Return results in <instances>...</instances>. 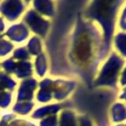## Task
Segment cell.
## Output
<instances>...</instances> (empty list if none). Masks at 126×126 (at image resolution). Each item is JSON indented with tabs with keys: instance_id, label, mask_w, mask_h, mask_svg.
<instances>
[{
	"instance_id": "1",
	"label": "cell",
	"mask_w": 126,
	"mask_h": 126,
	"mask_svg": "<svg viewBox=\"0 0 126 126\" xmlns=\"http://www.w3.org/2000/svg\"><path fill=\"white\" fill-rule=\"evenodd\" d=\"M25 9L24 2L20 0H6L0 2V13L8 21H16Z\"/></svg>"
},
{
	"instance_id": "2",
	"label": "cell",
	"mask_w": 126,
	"mask_h": 126,
	"mask_svg": "<svg viewBox=\"0 0 126 126\" xmlns=\"http://www.w3.org/2000/svg\"><path fill=\"white\" fill-rule=\"evenodd\" d=\"M24 22L36 33L44 35L48 27V23L44 21L37 13L33 10H30L24 17Z\"/></svg>"
},
{
	"instance_id": "3",
	"label": "cell",
	"mask_w": 126,
	"mask_h": 126,
	"mask_svg": "<svg viewBox=\"0 0 126 126\" xmlns=\"http://www.w3.org/2000/svg\"><path fill=\"white\" fill-rule=\"evenodd\" d=\"M36 88V81L32 78L24 79L20 85V88L18 90V96H17V102L21 101H30L32 98L33 91Z\"/></svg>"
},
{
	"instance_id": "4",
	"label": "cell",
	"mask_w": 126,
	"mask_h": 126,
	"mask_svg": "<svg viewBox=\"0 0 126 126\" xmlns=\"http://www.w3.org/2000/svg\"><path fill=\"white\" fill-rule=\"evenodd\" d=\"M4 35H6L11 40L20 42L28 37L29 31H28V28L24 24H17V25L10 27L7 30V32L4 33Z\"/></svg>"
},
{
	"instance_id": "5",
	"label": "cell",
	"mask_w": 126,
	"mask_h": 126,
	"mask_svg": "<svg viewBox=\"0 0 126 126\" xmlns=\"http://www.w3.org/2000/svg\"><path fill=\"white\" fill-rule=\"evenodd\" d=\"M32 64L29 61H19L17 62V67L15 74L20 79H26L32 75Z\"/></svg>"
},
{
	"instance_id": "6",
	"label": "cell",
	"mask_w": 126,
	"mask_h": 126,
	"mask_svg": "<svg viewBox=\"0 0 126 126\" xmlns=\"http://www.w3.org/2000/svg\"><path fill=\"white\" fill-rule=\"evenodd\" d=\"M0 84L5 90H8L9 92H13L15 90V87L17 85L16 81L7 73L0 72Z\"/></svg>"
},
{
	"instance_id": "7",
	"label": "cell",
	"mask_w": 126,
	"mask_h": 126,
	"mask_svg": "<svg viewBox=\"0 0 126 126\" xmlns=\"http://www.w3.org/2000/svg\"><path fill=\"white\" fill-rule=\"evenodd\" d=\"M32 106H33V103L31 101H21V102H17L14 105L13 110H14V112H16L18 114L25 115V114H28L32 110Z\"/></svg>"
},
{
	"instance_id": "8",
	"label": "cell",
	"mask_w": 126,
	"mask_h": 126,
	"mask_svg": "<svg viewBox=\"0 0 126 126\" xmlns=\"http://www.w3.org/2000/svg\"><path fill=\"white\" fill-rule=\"evenodd\" d=\"M28 51L29 53L31 54H33V55H36L40 52V49H41V45H40V41L37 37L33 36L32 37V39L29 41L28 43Z\"/></svg>"
},
{
	"instance_id": "9",
	"label": "cell",
	"mask_w": 126,
	"mask_h": 126,
	"mask_svg": "<svg viewBox=\"0 0 126 126\" xmlns=\"http://www.w3.org/2000/svg\"><path fill=\"white\" fill-rule=\"evenodd\" d=\"M30 58V53L26 47L17 48L13 53V59H17L20 61H27Z\"/></svg>"
},
{
	"instance_id": "10",
	"label": "cell",
	"mask_w": 126,
	"mask_h": 126,
	"mask_svg": "<svg viewBox=\"0 0 126 126\" xmlns=\"http://www.w3.org/2000/svg\"><path fill=\"white\" fill-rule=\"evenodd\" d=\"M35 69L39 76H42L45 73L46 69V63H45V57L43 54H39L35 60Z\"/></svg>"
},
{
	"instance_id": "11",
	"label": "cell",
	"mask_w": 126,
	"mask_h": 126,
	"mask_svg": "<svg viewBox=\"0 0 126 126\" xmlns=\"http://www.w3.org/2000/svg\"><path fill=\"white\" fill-rule=\"evenodd\" d=\"M14 48V45L11 41L1 38L0 39V56H5L10 53Z\"/></svg>"
},
{
	"instance_id": "12",
	"label": "cell",
	"mask_w": 126,
	"mask_h": 126,
	"mask_svg": "<svg viewBox=\"0 0 126 126\" xmlns=\"http://www.w3.org/2000/svg\"><path fill=\"white\" fill-rule=\"evenodd\" d=\"M1 66L4 69V72L5 73L12 74V73H15V71H16L17 62H15V60L13 58H9V59L3 61L2 64H1Z\"/></svg>"
},
{
	"instance_id": "13",
	"label": "cell",
	"mask_w": 126,
	"mask_h": 126,
	"mask_svg": "<svg viewBox=\"0 0 126 126\" xmlns=\"http://www.w3.org/2000/svg\"><path fill=\"white\" fill-rule=\"evenodd\" d=\"M12 100V94L11 92L3 91L0 92V107L1 108H7Z\"/></svg>"
},
{
	"instance_id": "14",
	"label": "cell",
	"mask_w": 126,
	"mask_h": 126,
	"mask_svg": "<svg viewBox=\"0 0 126 126\" xmlns=\"http://www.w3.org/2000/svg\"><path fill=\"white\" fill-rule=\"evenodd\" d=\"M33 5H34L35 9L38 10L39 12H41L43 14H47V15H50L51 14V8L49 7L50 6V3L49 2L34 1L33 2Z\"/></svg>"
},
{
	"instance_id": "15",
	"label": "cell",
	"mask_w": 126,
	"mask_h": 126,
	"mask_svg": "<svg viewBox=\"0 0 126 126\" xmlns=\"http://www.w3.org/2000/svg\"><path fill=\"white\" fill-rule=\"evenodd\" d=\"M8 126H34V125L22 119H14L8 124Z\"/></svg>"
},
{
	"instance_id": "16",
	"label": "cell",
	"mask_w": 126,
	"mask_h": 126,
	"mask_svg": "<svg viewBox=\"0 0 126 126\" xmlns=\"http://www.w3.org/2000/svg\"><path fill=\"white\" fill-rule=\"evenodd\" d=\"M15 119V114L11 113V114H6L2 117L1 121H0V126H8V124Z\"/></svg>"
},
{
	"instance_id": "17",
	"label": "cell",
	"mask_w": 126,
	"mask_h": 126,
	"mask_svg": "<svg viewBox=\"0 0 126 126\" xmlns=\"http://www.w3.org/2000/svg\"><path fill=\"white\" fill-rule=\"evenodd\" d=\"M55 125V118L54 117H47L46 119L40 122V126H54Z\"/></svg>"
},
{
	"instance_id": "18",
	"label": "cell",
	"mask_w": 126,
	"mask_h": 126,
	"mask_svg": "<svg viewBox=\"0 0 126 126\" xmlns=\"http://www.w3.org/2000/svg\"><path fill=\"white\" fill-rule=\"evenodd\" d=\"M5 29V25H4V22H3V19L0 17V33H3V31Z\"/></svg>"
},
{
	"instance_id": "19",
	"label": "cell",
	"mask_w": 126,
	"mask_h": 126,
	"mask_svg": "<svg viewBox=\"0 0 126 126\" xmlns=\"http://www.w3.org/2000/svg\"><path fill=\"white\" fill-rule=\"evenodd\" d=\"M3 91H5V89L2 87V85L0 84V92H3Z\"/></svg>"
},
{
	"instance_id": "20",
	"label": "cell",
	"mask_w": 126,
	"mask_h": 126,
	"mask_svg": "<svg viewBox=\"0 0 126 126\" xmlns=\"http://www.w3.org/2000/svg\"><path fill=\"white\" fill-rule=\"evenodd\" d=\"M4 37V33H0V39Z\"/></svg>"
},
{
	"instance_id": "21",
	"label": "cell",
	"mask_w": 126,
	"mask_h": 126,
	"mask_svg": "<svg viewBox=\"0 0 126 126\" xmlns=\"http://www.w3.org/2000/svg\"><path fill=\"white\" fill-rule=\"evenodd\" d=\"M0 67H1V64H0Z\"/></svg>"
}]
</instances>
